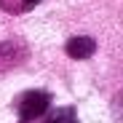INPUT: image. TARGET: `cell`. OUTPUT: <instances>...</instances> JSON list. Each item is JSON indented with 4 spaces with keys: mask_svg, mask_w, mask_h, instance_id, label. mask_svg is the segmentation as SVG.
Masks as SVG:
<instances>
[{
    "mask_svg": "<svg viewBox=\"0 0 123 123\" xmlns=\"http://www.w3.org/2000/svg\"><path fill=\"white\" fill-rule=\"evenodd\" d=\"M51 105V94L48 91H27L22 96V102H19V115H22L24 120H32V118H40Z\"/></svg>",
    "mask_w": 123,
    "mask_h": 123,
    "instance_id": "obj_1",
    "label": "cell"
},
{
    "mask_svg": "<svg viewBox=\"0 0 123 123\" xmlns=\"http://www.w3.org/2000/svg\"><path fill=\"white\" fill-rule=\"evenodd\" d=\"M67 54L72 59H88L94 51H96V40L94 37H86V35H78V37H70L67 40Z\"/></svg>",
    "mask_w": 123,
    "mask_h": 123,
    "instance_id": "obj_2",
    "label": "cell"
},
{
    "mask_svg": "<svg viewBox=\"0 0 123 123\" xmlns=\"http://www.w3.org/2000/svg\"><path fill=\"white\" fill-rule=\"evenodd\" d=\"M46 123H78V112L72 107H59L46 118Z\"/></svg>",
    "mask_w": 123,
    "mask_h": 123,
    "instance_id": "obj_3",
    "label": "cell"
},
{
    "mask_svg": "<svg viewBox=\"0 0 123 123\" xmlns=\"http://www.w3.org/2000/svg\"><path fill=\"white\" fill-rule=\"evenodd\" d=\"M40 0H22V8H35Z\"/></svg>",
    "mask_w": 123,
    "mask_h": 123,
    "instance_id": "obj_4",
    "label": "cell"
}]
</instances>
